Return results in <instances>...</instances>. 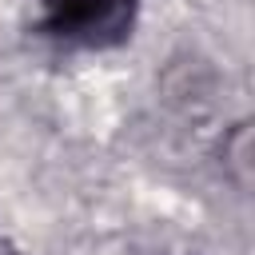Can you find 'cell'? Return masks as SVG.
I'll return each instance as SVG.
<instances>
[{
  "label": "cell",
  "instance_id": "1",
  "mask_svg": "<svg viewBox=\"0 0 255 255\" xmlns=\"http://www.w3.org/2000/svg\"><path fill=\"white\" fill-rule=\"evenodd\" d=\"M135 0H44V28L80 48H108L131 32Z\"/></svg>",
  "mask_w": 255,
  "mask_h": 255
}]
</instances>
